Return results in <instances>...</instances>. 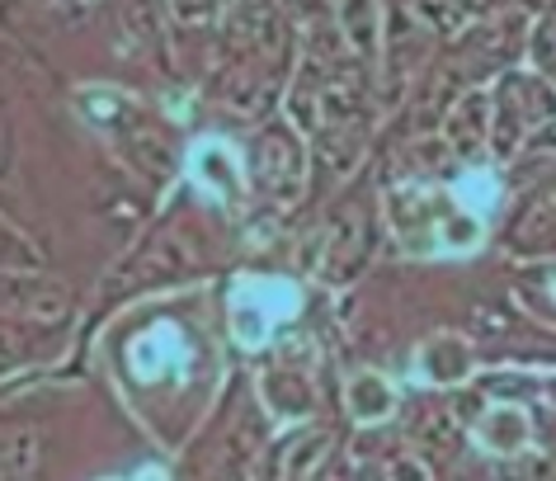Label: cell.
Returning <instances> with one entry per match:
<instances>
[{"label":"cell","mask_w":556,"mask_h":481,"mask_svg":"<svg viewBox=\"0 0 556 481\" xmlns=\"http://www.w3.org/2000/svg\"><path fill=\"white\" fill-rule=\"evenodd\" d=\"M302 293L288 279H241L231 288V336L236 345L260 350L283 321H293Z\"/></svg>","instance_id":"obj_1"},{"label":"cell","mask_w":556,"mask_h":481,"mask_svg":"<svg viewBox=\"0 0 556 481\" xmlns=\"http://www.w3.org/2000/svg\"><path fill=\"white\" fill-rule=\"evenodd\" d=\"M189 180L199 194H207L213 203H231L241 199V156H236L231 142H222V137H207L189 151Z\"/></svg>","instance_id":"obj_2"},{"label":"cell","mask_w":556,"mask_h":481,"mask_svg":"<svg viewBox=\"0 0 556 481\" xmlns=\"http://www.w3.org/2000/svg\"><path fill=\"white\" fill-rule=\"evenodd\" d=\"M185 359H189V350H185V340H179L175 326H151V331L137 336L132 350H128V368H132L137 382L170 378L175 364H185Z\"/></svg>","instance_id":"obj_3"},{"label":"cell","mask_w":556,"mask_h":481,"mask_svg":"<svg viewBox=\"0 0 556 481\" xmlns=\"http://www.w3.org/2000/svg\"><path fill=\"white\" fill-rule=\"evenodd\" d=\"M528 439H533V425H528V410L514 406V402L491 406L477 420V444L485 453H495V458H519L528 448Z\"/></svg>","instance_id":"obj_4"},{"label":"cell","mask_w":556,"mask_h":481,"mask_svg":"<svg viewBox=\"0 0 556 481\" xmlns=\"http://www.w3.org/2000/svg\"><path fill=\"white\" fill-rule=\"evenodd\" d=\"M344 406L358 425H378V420H392L396 410V388L387 382L378 368H358V374L344 382Z\"/></svg>","instance_id":"obj_5"},{"label":"cell","mask_w":556,"mask_h":481,"mask_svg":"<svg viewBox=\"0 0 556 481\" xmlns=\"http://www.w3.org/2000/svg\"><path fill=\"white\" fill-rule=\"evenodd\" d=\"M453 199L463 203L467 213H485V208H491V203L500 199V185H495L491 170H467L463 180L453 185Z\"/></svg>","instance_id":"obj_6"}]
</instances>
